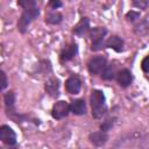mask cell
I'll list each match as a JSON object with an SVG mask.
<instances>
[{"mask_svg": "<svg viewBox=\"0 0 149 149\" xmlns=\"http://www.w3.org/2000/svg\"><path fill=\"white\" fill-rule=\"evenodd\" d=\"M17 5L22 8V13L17 21V30L21 34H24L29 24L38 17L40 8L36 0H17Z\"/></svg>", "mask_w": 149, "mask_h": 149, "instance_id": "obj_1", "label": "cell"}, {"mask_svg": "<svg viewBox=\"0 0 149 149\" xmlns=\"http://www.w3.org/2000/svg\"><path fill=\"white\" fill-rule=\"evenodd\" d=\"M90 102L92 107V116L94 119H101L106 112V97L101 90H92L90 95Z\"/></svg>", "mask_w": 149, "mask_h": 149, "instance_id": "obj_2", "label": "cell"}, {"mask_svg": "<svg viewBox=\"0 0 149 149\" xmlns=\"http://www.w3.org/2000/svg\"><path fill=\"white\" fill-rule=\"evenodd\" d=\"M107 34V29L105 27H95L90 30V37L92 41L91 50L92 51H99L105 45V36Z\"/></svg>", "mask_w": 149, "mask_h": 149, "instance_id": "obj_3", "label": "cell"}, {"mask_svg": "<svg viewBox=\"0 0 149 149\" xmlns=\"http://www.w3.org/2000/svg\"><path fill=\"white\" fill-rule=\"evenodd\" d=\"M69 113H70V104L66 102L65 100L56 101L51 108V116L56 120L66 118L69 115Z\"/></svg>", "mask_w": 149, "mask_h": 149, "instance_id": "obj_4", "label": "cell"}, {"mask_svg": "<svg viewBox=\"0 0 149 149\" xmlns=\"http://www.w3.org/2000/svg\"><path fill=\"white\" fill-rule=\"evenodd\" d=\"M0 141L7 146H15L17 140H16V134L13 130L12 127L7 125L0 126Z\"/></svg>", "mask_w": 149, "mask_h": 149, "instance_id": "obj_5", "label": "cell"}, {"mask_svg": "<svg viewBox=\"0 0 149 149\" xmlns=\"http://www.w3.org/2000/svg\"><path fill=\"white\" fill-rule=\"evenodd\" d=\"M106 64H107V58L105 56H95L91 58L90 62L87 63L88 72L91 74H99Z\"/></svg>", "mask_w": 149, "mask_h": 149, "instance_id": "obj_6", "label": "cell"}, {"mask_svg": "<svg viewBox=\"0 0 149 149\" xmlns=\"http://www.w3.org/2000/svg\"><path fill=\"white\" fill-rule=\"evenodd\" d=\"M77 52H78V44L76 42L69 43L68 45H65L63 48V50L59 54V61H61V63H65V62L71 61L72 58L76 57Z\"/></svg>", "mask_w": 149, "mask_h": 149, "instance_id": "obj_7", "label": "cell"}, {"mask_svg": "<svg viewBox=\"0 0 149 149\" xmlns=\"http://www.w3.org/2000/svg\"><path fill=\"white\" fill-rule=\"evenodd\" d=\"M59 87H61V84L57 77L51 76L45 80L44 90L51 98H57L59 95Z\"/></svg>", "mask_w": 149, "mask_h": 149, "instance_id": "obj_8", "label": "cell"}, {"mask_svg": "<svg viewBox=\"0 0 149 149\" xmlns=\"http://www.w3.org/2000/svg\"><path fill=\"white\" fill-rule=\"evenodd\" d=\"M65 90L70 94H78L81 90V79L78 76H71L65 81Z\"/></svg>", "mask_w": 149, "mask_h": 149, "instance_id": "obj_9", "label": "cell"}, {"mask_svg": "<svg viewBox=\"0 0 149 149\" xmlns=\"http://www.w3.org/2000/svg\"><path fill=\"white\" fill-rule=\"evenodd\" d=\"M115 78H116V81H118L119 86H121L123 88L128 87L132 84V81H133V74H132L130 70H128V69L119 70L116 72Z\"/></svg>", "mask_w": 149, "mask_h": 149, "instance_id": "obj_10", "label": "cell"}, {"mask_svg": "<svg viewBox=\"0 0 149 149\" xmlns=\"http://www.w3.org/2000/svg\"><path fill=\"white\" fill-rule=\"evenodd\" d=\"M88 140H90V142L93 146H95V147H102L108 141V134H107V132H104V130L93 132V133H90L88 134Z\"/></svg>", "mask_w": 149, "mask_h": 149, "instance_id": "obj_11", "label": "cell"}, {"mask_svg": "<svg viewBox=\"0 0 149 149\" xmlns=\"http://www.w3.org/2000/svg\"><path fill=\"white\" fill-rule=\"evenodd\" d=\"M105 44H106L107 48H111V49H113V50L116 51V52L123 51V47H125L123 40H122L120 36H118V35H112V36L106 41Z\"/></svg>", "mask_w": 149, "mask_h": 149, "instance_id": "obj_12", "label": "cell"}, {"mask_svg": "<svg viewBox=\"0 0 149 149\" xmlns=\"http://www.w3.org/2000/svg\"><path fill=\"white\" fill-rule=\"evenodd\" d=\"M70 112L74 115L86 114V102L84 99H74L70 104Z\"/></svg>", "mask_w": 149, "mask_h": 149, "instance_id": "obj_13", "label": "cell"}, {"mask_svg": "<svg viewBox=\"0 0 149 149\" xmlns=\"http://www.w3.org/2000/svg\"><path fill=\"white\" fill-rule=\"evenodd\" d=\"M90 29V19L88 17H81L79 22L73 27V34L77 36H84Z\"/></svg>", "mask_w": 149, "mask_h": 149, "instance_id": "obj_14", "label": "cell"}, {"mask_svg": "<svg viewBox=\"0 0 149 149\" xmlns=\"http://www.w3.org/2000/svg\"><path fill=\"white\" fill-rule=\"evenodd\" d=\"M45 23L48 24H59L63 21V14L58 10H49L45 14V19H44Z\"/></svg>", "mask_w": 149, "mask_h": 149, "instance_id": "obj_15", "label": "cell"}, {"mask_svg": "<svg viewBox=\"0 0 149 149\" xmlns=\"http://www.w3.org/2000/svg\"><path fill=\"white\" fill-rule=\"evenodd\" d=\"M116 65L115 63H111V64H106L105 68L102 69V71L100 72L101 73V78L104 80H112L115 78L116 76Z\"/></svg>", "mask_w": 149, "mask_h": 149, "instance_id": "obj_16", "label": "cell"}, {"mask_svg": "<svg viewBox=\"0 0 149 149\" xmlns=\"http://www.w3.org/2000/svg\"><path fill=\"white\" fill-rule=\"evenodd\" d=\"M36 71H37V73H41V74L51 73V72H52V68H51L50 61H48V59H42V61H40V63L37 64Z\"/></svg>", "mask_w": 149, "mask_h": 149, "instance_id": "obj_17", "label": "cell"}, {"mask_svg": "<svg viewBox=\"0 0 149 149\" xmlns=\"http://www.w3.org/2000/svg\"><path fill=\"white\" fill-rule=\"evenodd\" d=\"M3 102H5V109L9 111L15 108V94L13 91H9L5 94L3 97Z\"/></svg>", "mask_w": 149, "mask_h": 149, "instance_id": "obj_18", "label": "cell"}, {"mask_svg": "<svg viewBox=\"0 0 149 149\" xmlns=\"http://www.w3.org/2000/svg\"><path fill=\"white\" fill-rule=\"evenodd\" d=\"M134 30H135L136 34L146 35L148 33V20H147V17H144L142 21H140L137 24H135Z\"/></svg>", "mask_w": 149, "mask_h": 149, "instance_id": "obj_19", "label": "cell"}, {"mask_svg": "<svg viewBox=\"0 0 149 149\" xmlns=\"http://www.w3.org/2000/svg\"><path fill=\"white\" fill-rule=\"evenodd\" d=\"M115 120H116V118H108V119H106V120L100 125V130L108 132V130L114 126Z\"/></svg>", "mask_w": 149, "mask_h": 149, "instance_id": "obj_20", "label": "cell"}, {"mask_svg": "<svg viewBox=\"0 0 149 149\" xmlns=\"http://www.w3.org/2000/svg\"><path fill=\"white\" fill-rule=\"evenodd\" d=\"M132 2L134 7L142 9V10H146L149 6V0H132Z\"/></svg>", "mask_w": 149, "mask_h": 149, "instance_id": "obj_21", "label": "cell"}, {"mask_svg": "<svg viewBox=\"0 0 149 149\" xmlns=\"http://www.w3.org/2000/svg\"><path fill=\"white\" fill-rule=\"evenodd\" d=\"M140 16H141L140 12H136V10H129V12L126 14V19H127V21H129V22H134V21L139 20Z\"/></svg>", "mask_w": 149, "mask_h": 149, "instance_id": "obj_22", "label": "cell"}, {"mask_svg": "<svg viewBox=\"0 0 149 149\" xmlns=\"http://www.w3.org/2000/svg\"><path fill=\"white\" fill-rule=\"evenodd\" d=\"M7 86H8L7 76H6V73L2 70H0V92L3 91L5 88H7Z\"/></svg>", "mask_w": 149, "mask_h": 149, "instance_id": "obj_23", "label": "cell"}, {"mask_svg": "<svg viewBox=\"0 0 149 149\" xmlns=\"http://www.w3.org/2000/svg\"><path fill=\"white\" fill-rule=\"evenodd\" d=\"M48 6H49L51 9L56 10V9H58V8H61V7L63 6V2H62L61 0H49Z\"/></svg>", "mask_w": 149, "mask_h": 149, "instance_id": "obj_24", "label": "cell"}, {"mask_svg": "<svg viewBox=\"0 0 149 149\" xmlns=\"http://www.w3.org/2000/svg\"><path fill=\"white\" fill-rule=\"evenodd\" d=\"M141 69L144 73H148L149 72V66H148V56H146L143 59H142V63H141Z\"/></svg>", "mask_w": 149, "mask_h": 149, "instance_id": "obj_25", "label": "cell"}]
</instances>
